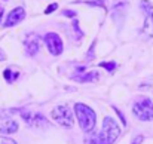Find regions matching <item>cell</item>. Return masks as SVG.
Segmentation results:
<instances>
[{
	"mask_svg": "<svg viewBox=\"0 0 153 144\" xmlns=\"http://www.w3.org/2000/svg\"><path fill=\"white\" fill-rule=\"evenodd\" d=\"M120 135V128L116 123V120L110 116L104 117L102 120V128L101 131L92 137V140L89 141L91 144H113L116 141V138Z\"/></svg>",
	"mask_w": 153,
	"mask_h": 144,
	"instance_id": "6da1fadb",
	"label": "cell"
},
{
	"mask_svg": "<svg viewBox=\"0 0 153 144\" xmlns=\"http://www.w3.org/2000/svg\"><path fill=\"white\" fill-rule=\"evenodd\" d=\"M74 113H76V117L79 120V125H80L82 131H85V132L94 131L97 116H95V111L89 105H86L83 102H76L74 104Z\"/></svg>",
	"mask_w": 153,
	"mask_h": 144,
	"instance_id": "7a4b0ae2",
	"label": "cell"
},
{
	"mask_svg": "<svg viewBox=\"0 0 153 144\" xmlns=\"http://www.w3.org/2000/svg\"><path fill=\"white\" fill-rule=\"evenodd\" d=\"M132 113L135 117H138L143 122H150L153 120V101L150 98H140L138 101L134 102L132 105Z\"/></svg>",
	"mask_w": 153,
	"mask_h": 144,
	"instance_id": "3957f363",
	"label": "cell"
},
{
	"mask_svg": "<svg viewBox=\"0 0 153 144\" xmlns=\"http://www.w3.org/2000/svg\"><path fill=\"white\" fill-rule=\"evenodd\" d=\"M140 7L144 13V24L140 30V34L146 39H150L153 37V4L149 0H141Z\"/></svg>",
	"mask_w": 153,
	"mask_h": 144,
	"instance_id": "277c9868",
	"label": "cell"
},
{
	"mask_svg": "<svg viewBox=\"0 0 153 144\" xmlns=\"http://www.w3.org/2000/svg\"><path fill=\"white\" fill-rule=\"evenodd\" d=\"M52 119L58 123V125H61L62 128H73V123H74V120H73V111L70 110V107L68 105H56L53 110H52Z\"/></svg>",
	"mask_w": 153,
	"mask_h": 144,
	"instance_id": "5b68a950",
	"label": "cell"
},
{
	"mask_svg": "<svg viewBox=\"0 0 153 144\" xmlns=\"http://www.w3.org/2000/svg\"><path fill=\"white\" fill-rule=\"evenodd\" d=\"M43 40H45V43H46V46H48V50L51 52L52 55L58 56V55L62 53L64 45H62L61 37H59L56 33H46L45 37H43Z\"/></svg>",
	"mask_w": 153,
	"mask_h": 144,
	"instance_id": "8992f818",
	"label": "cell"
},
{
	"mask_svg": "<svg viewBox=\"0 0 153 144\" xmlns=\"http://www.w3.org/2000/svg\"><path fill=\"white\" fill-rule=\"evenodd\" d=\"M24 46H25V53L28 56H34L40 49V37L36 33H28L24 39Z\"/></svg>",
	"mask_w": 153,
	"mask_h": 144,
	"instance_id": "52a82bcc",
	"label": "cell"
},
{
	"mask_svg": "<svg viewBox=\"0 0 153 144\" xmlns=\"http://www.w3.org/2000/svg\"><path fill=\"white\" fill-rule=\"evenodd\" d=\"M126 7H128V3L126 0H117L114 4H113V9H111V16H113V21L116 24H122L123 19H125V15H126Z\"/></svg>",
	"mask_w": 153,
	"mask_h": 144,
	"instance_id": "ba28073f",
	"label": "cell"
},
{
	"mask_svg": "<svg viewBox=\"0 0 153 144\" xmlns=\"http://www.w3.org/2000/svg\"><path fill=\"white\" fill-rule=\"evenodd\" d=\"M24 18H25V10H24V7L18 6V7H15L9 12V15L4 21V27H13L18 22H21Z\"/></svg>",
	"mask_w": 153,
	"mask_h": 144,
	"instance_id": "9c48e42d",
	"label": "cell"
},
{
	"mask_svg": "<svg viewBox=\"0 0 153 144\" xmlns=\"http://www.w3.org/2000/svg\"><path fill=\"white\" fill-rule=\"evenodd\" d=\"M71 79L73 80H76V82H80V83H85V82H95V80H98V73L97 71H83V73H80V74H74V76H71Z\"/></svg>",
	"mask_w": 153,
	"mask_h": 144,
	"instance_id": "30bf717a",
	"label": "cell"
},
{
	"mask_svg": "<svg viewBox=\"0 0 153 144\" xmlns=\"http://www.w3.org/2000/svg\"><path fill=\"white\" fill-rule=\"evenodd\" d=\"M18 131V123L13 119H4L0 122V132L3 134H15Z\"/></svg>",
	"mask_w": 153,
	"mask_h": 144,
	"instance_id": "8fae6325",
	"label": "cell"
},
{
	"mask_svg": "<svg viewBox=\"0 0 153 144\" xmlns=\"http://www.w3.org/2000/svg\"><path fill=\"white\" fill-rule=\"evenodd\" d=\"M73 3H83V4H88V6H95V7H101L104 10H107L105 0H77V1H73Z\"/></svg>",
	"mask_w": 153,
	"mask_h": 144,
	"instance_id": "7c38bea8",
	"label": "cell"
},
{
	"mask_svg": "<svg viewBox=\"0 0 153 144\" xmlns=\"http://www.w3.org/2000/svg\"><path fill=\"white\" fill-rule=\"evenodd\" d=\"M18 76H19V73H18V71H12L10 68H6V70L3 71V77H4V80H6L7 83L15 82V80L18 79Z\"/></svg>",
	"mask_w": 153,
	"mask_h": 144,
	"instance_id": "4fadbf2b",
	"label": "cell"
},
{
	"mask_svg": "<svg viewBox=\"0 0 153 144\" xmlns=\"http://www.w3.org/2000/svg\"><path fill=\"white\" fill-rule=\"evenodd\" d=\"M71 28H73V33H74V39L79 40V39L82 37V31H80V27H79V21H77V19H73Z\"/></svg>",
	"mask_w": 153,
	"mask_h": 144,
	"instance_id": "5bb4252c",
	"label": "cell"
},
{
	"mask_svg": "<svg viewBox=\"0 0 153 144\" xmlns=\"http://www.w3.org/2000/svg\"><path fill=\"white\" fill-rule=\"evenodd\" d=\"M100 67L105 68L108 73H113V71L116 70L117 64H116V61H108V62H100Z\"/></svg>",
	"mask_w": 153,
	"mask_h": 144,
	"instance_id": "9a60e30c",
	"label": "cell"
},
{
	"mask_svg": "<svg viewBox=\"0 0 153 144\" xmlns=\"http://www.w3.org/2000/svg\"><path fill=\"white\" fill-rule=\"evenodd\" d=\"M95 45H97V40H94V42H92L91 48H89V50H88V53H86V61H91V59L94 58V50H95Z\"/></svg>",
	"mask_w": 153,
	"mask_h": 144,
	"instance_id": "2e32d148",
	"label": "cell"
},
{
	"mask_svg": "<svg viewBox=\"0 0 153 144\" xmlns=\"http://www.w3.org/2000/svg\"><path fill=\"white\" fill-rule=\"evenodd\" d=\"M56 9H58V4H56V3H51V4L45 9V15H49V13H52V12L56 10Z\"/></svg>",
	"mask_w": 153,
	"mask_h": 144,
	"instance_id": "e0dca14e",
	"label": "cell"
},
{
	"mask_svg": "<svg viewBox=\"0 0 153 144\" xmlns=\"http://www.w3.org/2000/svg\"><path fill=\"white\" fill-rule=\"evenodd\" d=\"M113 110H114V111L117 113V116H119V119L122 120V123H123V125H126V120H125V116L122 114V111H120V110H119L117 107H114V105H113Z\"/></svg>",
	"mask_w": 153,
	"mask_h": 144,
	"instance_id": "ac0fdd59",
	"label": "cell"
},
{
	"mask_svg": "<svg viewBox=\"0 0 153 144\" xmlns=\"http://www.w3.org/2000/svg\"><path fill=\"white\" fill-rule=\"evenodd\" d=\"M62 15H64V16H68V18H74L77 13H76L74 10H68V9H65V10H62Z\"/></svg>",
	"mask_w": 153,
	"mask_h": 144,
	"instance_id": "d6986e66",
	"label": "cell"
},
{
	"mask_svg": "<svg viewBox=\"0 0 153 144\" xmlns=\"http://www.w3.org/2000/svg\"><path fill=\"white\" fill-rule=\"evenodd\" d=\"M0 144H16L13 140L7 138V137H0Z\"/></svg>",
	"mask_w": 153,
	"mask_h": 144,
	"instance_id": "ffe728a7",
	"label": "cell"
},
{
	"mask_svg": "<svg viewBox=\"0 0 153 144\" xmlns=\"http://www.w3.org/2000/svg\"><path fill=\"white\" fill-rule=\"evenodd\" d=\"M143 140H144V137H143V135H137V137L132 140V144H141L143 143Z\"/></svg>",
	"mask_w": 153,
	"mask_h": 144,
	"instance_id": "44dd1931",
	"label": "cell"
},
{
	"mask_svg": "<svg viewBox=\"0 0 153 144\" xmlns=\"http://www.w3.org/2000/svg\"><path fill=\"white\" fill-rule=\"evenodd\" d=\"M6 59V53L3 52V49L0 48V61H4Z\"/></svg>",
	"mask_w": 153,
	"mask_h": 144,
	"instance_id": "7402d4cb",
	"label": "cell"
},
{
	"mask_svg": "<svg viewBox=\"0 0 153 144\" xmlns=\"http://www.w3.org/2000/svg\"><path fill=\"white\" fill-rule=\"evenodd\" d=\"M1 16H3V12H1V9H0V21H1Z\"/></svg>",
	"mask_w": 153,
	"mask_h": 144,
	"instance_id": "603a6c76",
	"label": "cell"
},
{
	"mask_svg": "<svg viewBox=\"0 0 153 144\" xmlns=\"http://www.w3.org/2000/svg\"><path fill=\"white\" fill-rule=\"evenodd\" d=\"M152 82H153V79H152ZM152 85H153V83H152Z\"/></svg>",
	"mask_w": 153,
	"mask_h": 144,
	"instance_id": "cb8c5ba5",
	"label": "cell"
}]
</instances>
